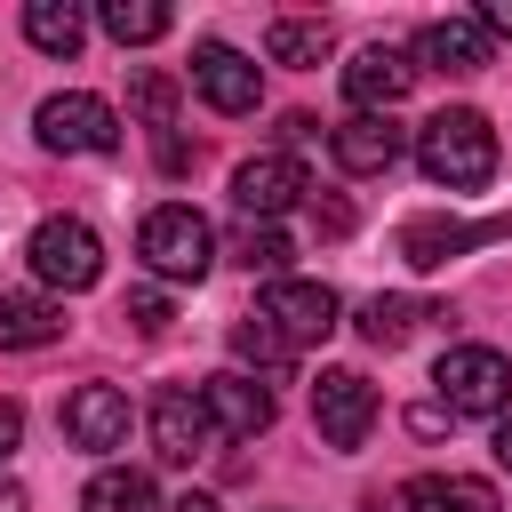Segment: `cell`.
<instances>
[{
  "instance_id": "obj_1",
  "label": "cell",
  "mask_w": 512,
  "mask_h": 512,
  "mask_svg": "<svg viewBox=\"0 0 512 512\" xmlns=\"http://www.w3.org/2000/svg\"><path fill=\"white\" fill-rule=\"evenodd\" d=\"M416 168H424L432 184H448V192H480V184L496 176V128H488L480 112L448 104V112H432V120L416 128Z\"/></svg>"
},
{
  "instance_id": "obj_2",
  "label": "cell",
  "mask_w": 512,
  "mask_h": 512,
  "mask_svg": "<svg viewBox=\"0 0 512 512\" xmlns=\"http://www.w3.org/2000/svg\"><path fill=\"white\" fill-rule=\"evenodd\" d=\"M136 256H144V272H160V280H200V272L216 264V224H208L200 208H184V200H160V208L136 224Z\"/></svg>"
},
{
  "instance_id": "obj_3",
  "label": "cell",
  "mask_w": 512,
  "mask_h": 512,
  "mask_svg": "<svg viewBox=\"0 0 512 512\" xmlns=\"http://www.w3.org/2000/svg\"><path fill=\"white\" fill-rule=\"evenodd\" d=\"M432 384H440L448 416H504L512 408V360L496 344H448L440 368H432Z\"/></svg>"
},
{
  "instance_id": "obj_4",
  "label": "cell",
  "mask_w": 512,
  "mask_h": 512,
  "mask_svg": "<svg viewBox=\"0 0 512 512\" xmlns=\"http://www.w3.org/2000/svg\"><path fill=\"white\" fill-rule=\"evenodd\" d=\"M24 256H32L40 288H64V296H80V288L104 280V240H96L80 216H40L32 240H24Z\"/></svg>"
},
{
  "instance_id": "obj_5",
  "label": "cell",
  "mask_w": 512,
  "mask_h": 512,
  "mask_svg": "<svg viewBox=\"0 0 512 512\" xmlns=\"http://www.w3.org/2000/svg\"><path fill=\"white\" fill-rule=\"evenodd\" d=\"M32 128H40V144H48V152H120V112H112L104 96H88V88L48 96Z\"/></svg>"
},
{
  "instance_id": "obj_6",
  "label": "cell",
  "mask_w": 512,
  "mask_h": 512,
  "mask_svg": "<svg viewBox=\"0 0 512 512\" xmlns=\"http://www.w3.org/2000/svg\"><path fill=\"white\" fill-rule=\"evenodd\" d=\"M312 424H320L328 448H360L368 424H376V384H368L360 368H320V384H312Z\"/></svg>"
},
{
  "instance_id": "obj_7",
  "label": "cell",
  "mask_w": 512,
  "mask_h": 512,
  "mask_svg": "<svg viewBox=\"0 0 512 512\" xmlns=\"http://www.w3.org/2000/svg\"><path fill=\"white\" fill-rule=\"evenodd\" d=\"M312 192V176H304V160L296 152H256V160H240L232 168V200H240V216L248 224H272L280 208H296Z\"/></svg>"
},
{
  "instance_id": "obj_8",
  "label": "cell",
  "mask_w": 512,
  "mask_h": 512,
  "mask_svg": "<svg viewBox=\"0 0 512 512\" xmlns=\"http://www.w3.org/2000/svg\"><path fill=\"white\" fill-rule=\"evenodd\" d=\"M256 312L280 328V344H288V352H304V344H320V336L336 328V312H344V304H336V288H328V280H272Z\"/></svg>"
},
{
  "instance_id": "obj_9",
  "label": "cell",
  "mask_w": 512,
  "mask_h": 512,
  "mask_svg": "<svg viewBox=\"0 0 512 512\" xmlns=\"http://www.w3.org/2000/svg\"><path fill=\"white\" fill-rule=\"evenodd\" d=\"M128 424H136V408H128V392H120V384H80V392L64 400V440H72V448H88V456L128 448Z\"/></svg>"
},
{
  "instance_id": "obj_10",
  "label": "cell",
  "mask_w": 512,
  "mask_h": 512,
  "mask_svg": "<svg viewBox=\"0 0 512 512\" xmlns=\"http://www.w3.org/2000/svg\"><path fill=\"white\" fill-rule=\"evenodd\" d=\"M192 88H200V104L208 112H224V120H240V112H256V64L240 56V48H224V40H200L192 48Z\"/></svg>"
},
{
  "instance_id": "obj_11",
  "label": "cell",
  "mask_w": 512,
  "mask_h": 512,
  "mask_svg": "<svg viewBox=\"0 0 512 512\" xmlns=\"http://www.w3.org/2000/svg\"><path fill=\"white\" fill-rule=\"evenodd\" d=\"M200 400H208L216 440H256V432H272V392H264L248 368H216V376L200 384Z\"/></svg>"
},
{
  "instance_id": "obj_12",
  "label": "cell",
  "mask_w": 512,
  "mask_h": 512,
  "mask_svg": "<svg viewBox=\"0 0 512 512\" xmlns=\"http://www.w3.org/2000/svg\"><path fill=\"white\" fill-rule=\"evenodd\" d=\"M328 152H336L344 176H384V168L408 152V128H400L392 112H352L344 128H328Z\"/></svg>"
},
{
  "instance_id": "obj_13",
  "label": "cell",
  "mask_w": 512,
  "mask_h": 512,
  "mask_svg": "<svg viewBox=\"0 0 512 512\" xmlns=\"http://www.w3.org/2000/svg\"><path fill=\"white\" fill-rule=\"evenodd\" d=\"M208 440H216L208 400L184 392V384H168V392L152 400V448H160V464H192V456H208Z\"/></svg>"
},
{
  "instance_id": "obj_14",
  "label": "cell",
  "mask_w": 512,
  "mask_h": 512,
  "mask_svg": "<svg viewBox=\"0 0 512 512\" xmlns=\"http://www.w3.org/2000/svg\"><path fill=\"white\" fill-rule=\"evenodd\" d=\"M480 240H512V216H496V224H448V216H408V224H400V256H408L416 272H440L448 256H464V248H480Z\"/></svg>"
},
{
  "instance_id": "obj_15",
  "label": "cell",
  "mask_w": 512,
  "mask_h": 512,
  "mask_svg": "<svg viewBox=\"0 0 512 512\" xmlns=\"http://www.w3.org/2000/svg\"><path fill=\"white\" fill-rule=\"evenodd\" d=\"M408 80H416V64H408L400 48H384V40L344 64V96H352L360 112H392V104L408 96Z\"/></svg>"
},
{
  "instance_id": "obj_16",
  "label": "cell",
  "mask_w": 512,
  "mask_h": 512,
  "mask_svg": "<svg viewBox=\"0 0 512 512\" xmlns=\"http://www.w3.org/2000/svg\"><path fill=\"white\" fill-rule=\"evenodd\" d=\"M488 40H496V32H488L480 16H432V24L416 32V56H424L432 72H480V64H488Z\"/></svg>"
},
{
  "instance_id": "obj_17",
  "label": "cell",
  "mask_w": 512,
  "mask_h": 512,
  "mask_svg": "<svg viewBox=\"0 0 512 512\" xmlns=\"http://www.w3.org/2000/svg\"><path fill=\"white\" fill-rule=\"evenodd\" d=\"M400 512H504V504H496V488L472 480V472H416V480L400 488Z\"/></svg>"
},
{
  "instance_id": "obj_18",
  "label": "cell",
  "mask_w": 512,
  "mask_h": 512,
  "mask_svg": "<svg viewBox=\"0 0 512 512\" xmlns=\"http://www.w3.org/2000/svg\"><path fill=\"white\" fill-rule=\"evenodd\" d=\"M56 336H64V304L56 296H32V288L0 296V352H32V344H56Z\"/></svg>"
},
{
  "instance_id": "obj_19",
  "label": "cell",
  "mask_w": 512,
  "mask_h": 512,
  "mask_svg": "<svg viewBox=\"0 0 512 512\" xmlns=\"http://www.w3.org/2000/svg\"><path fill=\"white\" fill-rule=\"evenodd\" d=\"M80 512H168V504H160L152 472H136V464H104V472L88 480Z\"/></svg>"
},
{
  "instance_id": "obj_20",
  "label": "cell",
  "mask_w": 512,
  "mask_h": 512,
  "mask_svg": "<svg viewBox=\"0 0 512 512\" xmlns=\"http://www.w3.org/2000/svg\"><path fill=\"white\" fill-rule=\"evenodd\" d=\"M24 40H32L40 56H80L88 16H80L72 0H32V8H24Z\"/></svg>"
},
{
  "instance_id": "obj_21",
  "label": "cell",
  "mask_w": 512,
  "mask_h": 512,
  "mask_svg": "<svg viewBox=\"0 0 512 512\" xmlns=\"http://www.w3.org/2000/svg\"><path fill=\"white\" fill-rule=\"evenodd\" d=\"M96 24H104L120 48H152V40H160L176 16H168L160 0H104V8H96Z\"/></svg>"
},
{
  "instance_id": "obj_22",
  "label": "cell",
  "mask_w": 512,
  "mask_h": 512,
  "mask_svg": "<svg viewBox=\"0 0 512 512\" xmlns=\"http://www.w3.org/2000/svg\"><path fill=\"white\" fill-rule=\"evenodd\" d=\"M416 320H432L416 296H368V304H360V336H368V344H408Z\"/></svg>"
},
{
  "instance_id": "obj_23",
  "label": "cell",
  "mask_w": 512,
  "mask_h": 512,
  "mask_svg": "<svg viewBox=\"0 0 512 512\" xmlns=\"http://www.w3.org/2000/svg\"><path fill=\"white\" fill-rule=\"evenodd\" d=\"M264 48H272V64H320L328 56V24L320 16H280Z\"/></svg>"
},
{
  "instance_id": "obj_24",
  "label": "cell",
  "mask_w": 512,
  "mask_h": 512,
  "mask_svg": "<svg viewBox=\"0 0 512 512\" xmlns=\"http://www.w3.org/2000/svg\"><path fill=\"white\" fill-rule=\"evenodd\" d=\"M232 256H240L248 272H264V280H288V256H296V248H288L272 224H240V232H232Z\"/></svg>"
},
{
  "instance_id": "obj_25",
  "label": "cell",
  "mask_w": 512,
  "mask_h": 512,
  "mask_svg": "<svg viewBox=\"0 0 512 512\" xmlns=\"http://www.w3.org/2000/svg\"><path fill=\"white\" fill-rule=\"evenodd\" d=\"M232 360H248V368H288V344H280V328H272L264 312H248V320H232Z\"/></svg>"
},
{
  "instance_id": "obj_26",
  "label": "cell",
  "mask_w": 512,
  "mask_h": 512,
  "mask_svg": "<svg viewBox=\"0 0 512 512\" xmlns=\"http://www.w3.org/2000/svg\"><path fill=\"white\" fill-rule=\"evenodd\" d=\"M128 104H136L144 128H168V120H176V80H168V72H136V80H128Z\"/></svg>"
},
{
  "instance_id": "obj_27",
  "label": "cell",
  "mask_w": 512,
  "mask_h": 512,
  "mask_svg": "<svg viewBox=\"0 0 512 512\" xmlns=\"http://www.w3.org/2000/svg\"><path fill=\"white\" fill-rule=\"evenodd\" d=\"M120 320H128V328H136V336H160V328H168V296H160V288H136V296H128V312H120Z\"/></svg>"
},
{
  "instance_id": "obj_28",
  "label": "cell",
  "mask_w": 512,
  "mask_h": 512,
  "mask_svg": "<svg viewBox=\"0 0 512 512\" xmlns=\"http://www.w3.org/2000/svg\"><path fill=\"white\" fill-rule=\"evenodd\" d=\"M312 224H320V232H352V208H344V200H312Z\"/></svg>"
},
{
  "instance_id": "obj_29",
  "label": "cell",
  "mask_w": 512,
  "mask_h": 512,
  "mask_svg": "<svg viewBox=\"0 0 512 512\" xmlns=\"http://www.w3.org/2000/svg\"><path fill=\"white\" fill-rule=\"evenodd\" d=\"M16 440H24V408H16V400H0V464H8V448H16Z\"/></svg>"
},
{
  "instance_id": "obj_30",
  "label": "cell",
  "mask_w": 512,
  "mask_h": 512,
  "mask_svg": "<svg viewBox=\"0 0 512 512\" xmlns=\"http://www.w3.org/2000/svg\"><path fill=\"white\" fill-rule=\"evenodd\" d=\"M312 136H320L312 112H288V120H280V144H312Z\"/></svg>"
},
{
  "instance_id": "obj_31",
  "label": "cell",
  "mask_w": 512,
  "mask_h": 512,
  "mask_svg": "<svg viewBox=\"0 0 512 512\" xmlns=\"http://www.w3.org/2000/svg\"><path fill=\"white\" fill-rule=\"evenodd\" d=\"M480 24H488V32H512V0H488V8H480Z\"/></svg>"
},
{
  "instance_id": "obj_32",
  "label": "cell",
  "mask_w": 512,
  "mask_h": 512,
  "mask_svg": "<svg viewBox=\"0 0 512 512\" xmlns=\"http://www.w3.org/2000/svg\"><path fill=\"white\" fill-rule=\"evenodd\" d=\"M0 512H32V496H24V480H0Z\"/></svg>"
},
{
  "instance_id": "obj_33",
  "label": "cell",
  "mask_w": 512,
  "mask_h": 512,
  "mask_svg": "<svg viewBox=\"0 0 512 512\" xmlns=\"http://www.w3.org/2000/svg\"><path fill=\"white\" fill-rule=\"evenodd\" d=\"M496 464L512 472V416H496Z\"/></svg>"
},
{
  "instance_id": "obj_34",
  "label": "cell",
  "mask_w": 512,
  "mask_h": 512,
  "mask_svg": "<svg viewBox=\"0 0 512 512\" xmlns=\"http://www.w3.org/2000/svg\"><path fill=\"white\" fill-rule=\"evenodd\" d=\"M168 512H216V496H176Z\"/></svg>"
}]
</instances>
